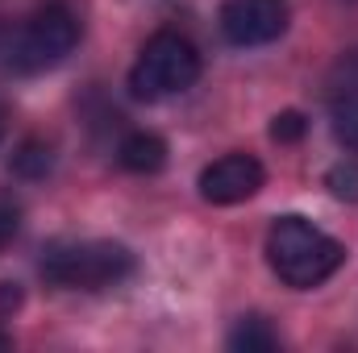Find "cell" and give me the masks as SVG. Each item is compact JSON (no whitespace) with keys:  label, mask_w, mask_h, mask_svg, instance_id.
Wrapping results in <instances>:
<instances>
[{"label":"cell","mask_w":358,"mask_h":353,"mask_svg":"<svg viewBox=\"0 0 358 353\" xmlns=\"http://www.w3.org/2000/svg\"><path fill=\"white\" fill-rule=\"evenodd\" d=\"M267 262L283 287L313 291L338 274V266L346 262V246L304 216H279L267 233Z\"/></svg>","instance_id":"obj_1"},{"label":"cell","mask_w":358,"mask_h":353,"mask_svg":"<svg viewBox=\"0 0 358 353\" xmlns=\"http://www.w3.org/2000/svg\"><path fill=\"white\" fill-rule=\"evenodd\" d=\"M80 42V21L67 4L38 8L21 29H0V67L34 75L63 63Z\"/></svg>","instance_id":"obj_2"},{"label":"cell","mask_w":358,"mask_h":353,"mask_svg":"<svg viewBox=\"0 0 358 353\" xmlns=\"http://www.w3.org/2000/svg\"><path fill=\"white\" fill-rule=\"evenodd\" d=\"M134 274V254L117 241H59L42 254V278L55 287L104 291Z\"/></svg>","instance_id":"obj_3"},{"label":"cell","mask_w":358,"mask_h":353,"mask_svg":"<svg viewBox=\"0 0 358 353\" xmlns=\"http://www.w3.org/2000/svg\"><path fill=\"white\" fill-rule=\"evenodd\" d=\"M196 80H200V50L176 29H159L142 46V54L129 71V96L155 104V100L187 91Z\"/></svg>","instance_id":"obj_4"},{"label":"cell","mask_w":358,"mask_h":353,"mask_svg":"<svg viewBox=\"0 0 358 353\" xmlns=\"http://www.w3.org/2000/svg\"><path fill=\"white\" fill-rule=\"evenodd\" d=\"M287 29V0H221V33L234 46H267Z\"/></svg>","instance_id":"obj_5"},{"label":"cell","mask_w":358,"mask_h":353,"mask_svg":"<svg viewBox=\"0 0 358 353\" xmlns=\"http://www.w3.org/2000/svg\"><path fill=\"white\" fill-rule=\"evenodd\" d=\"M263 179H267V171H263V163L255 154H225V158H217V163H208L200 171L196 187H200L204 204L229 208V204H242V200L259 195Z\"/></svg>","instance_id":"obj_6"},{"label":"cell","mask_w":358,"mask_h":353,"mask_svg":"<svg viewBox=\"0 0 358 353\" xmlns=\"http://www.w3.org/2000/svg\"><path fill=\"white\" fill-rule=\"evenodd\" d=\"M117 158H121V167L134 171V175H159V171L167 167V142H163L159 133L138 129V133H129V137L121 142Z\"/></svg>","instance_id":"obj_7"},{"label":"cell","mask_w":358,"mask_h":353,"mask_svg":"<svg viewBox=\"0 0 358 353\" xmlns=\"http://www.w3.org/2000/svg\"><path fill=\"white\" fill-rule=\"evenodd\" d=\"M50 167H55V150L42 137H25L17 146V154H13V175H21V179H46Z\"/></svg>","instance_id":"obj_8"},{"label":"cell","mask_w":358,"mask_h":353,"mask_svg":"<svg viewBox=\"0 0 358 353\" xmlns=\"http://www.w3.org/2000/svg\"><path fill=\"white\" fill-rule=\"evenodd\" d=\"M279 337L271 333V324L263 316H246L234 333H229V350H246V353H263V350H275Z\"/></svg>","instance_id":"obj_9"},{"label":"cell","mask_w":358,"mask_h":353,"mask_svg":"<svg viewBox=\"0 0 358 353\" xmlns=\"http://www.w3.org/2000/svg\"><path fill=\"white\" fill-rule=\"evenodd\" d=\"M325 88H329V100H334V104H338V100H346V96H358V50L342 54V59L334 63V71H329Z\"/></svg>","instance_id":"obj_10"},{"label":"cell","mask_w":358,"mask_h":353,"mask_svg":"<svg viewBox=\"0 0 358 353\" xmlns=\"http://www.w3.org/2000/svg\"><path fill=\"white\" fill-rule=\"evenodd\" d=\"M334 137L358 154V96H346L334 104Z\"/></svg>","instance_id":"obj_11"},{"label":"cell","mask_w":358,"mask_h":353,"mask_svg":"<svg viewBox=\"0 0 358 353\" xmlns=\"http://www.w3.org/2000/svg\"><path fill=\"white\" fill-rule=\"evenodd\" d=\"M325 187L338 195V200H346V204H358V163H334L329 167V175H325Z\"/></svg>","instance_id":"obj_12"},{"label":"cell","mask_w":358,"mask_h":353,"mask_svg":"<svg viewBox=\"0 0 358 353\" xmlns=\"http://www.w3.org/2000/svg\"><path fill=\"white\" fill-rule=\"evenodd\" d=\"M304 129H308V121H304V112H296V108H287V112H279V117L271 121V137H275L279 146L300 142V137H304Z\"/></svg>","instance_id":"obj_13"},{"label":"cell","mask_w":358,"mask_h":353,"mask_svg":"<svg viewBox=\"0 0 358 353\" xmlns=\"http://www.w3.org/2000/svg\"><path fill=\"white\" fill-rule=\"evenodd\" d=\"M17 225H21V220H17V208L0 204V250H4V246L17 237Z\"/></svg>","instance_id":"obj_14"},{"label":"cell","mask_w":358,"mask_h":353,"mask_svg":"<svg viewBox=\"0 0 358 353\" xmlns=\"http://www.w3.org/2000/svg\"><path fill=\"white\" fill-rule=\"evenodd\" d=\"M21 308V287L17 283H0V316Z\"/></svg>","instance_id":"obj_15"},{"label":"cell","mask_w":358,"mask_h":353,"mask_svg":"<svg viewBox=\"0 0 358 353\" xmlns=\"http://www.w3.org/2000/svg\"><path fill=\"white\" fill-rule=\"evenodd\" d=\"M0 142H4V108H0Z\"/></svg>","instance_id":"obj_16"}]
</instances>
